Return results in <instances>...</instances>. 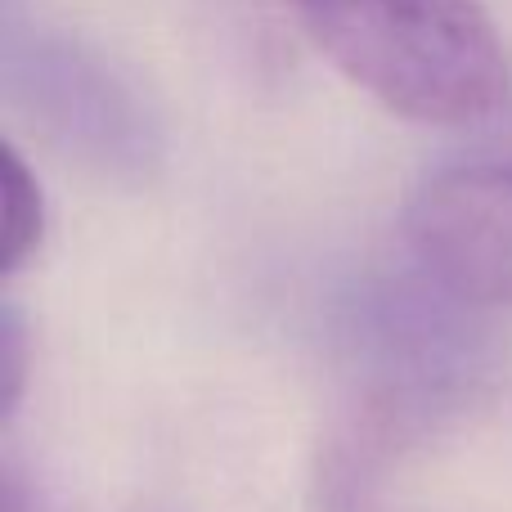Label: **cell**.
<instances>
[{"label": "cell", "instance_id": "1", "mask_svg": "<svg viewBox=\"0 0 512 512\" xmlns=\"http://www.w3.org/2000/svg\"><path fill=\"white\" fill-rule=\"evenodd\" d=\"M310 41L387 113L472 126L499 113L512 72L477 0H297Z\"/></svg>", "mask_w": 512, "mask_h": 512}, {"label": "cell", "instance_id": "2", "mask_svg": "<svg viewBox=\"0 0 512 512\" xmlns=\"http://www.w3.org/2000/svg\"><path fill=\"white\" fill-rule=\"evenodd\" d=\"M5 90L59 153L108 180H144L162 162V131L140 90L99 50L9 0L0 36Z\"/></svg>", "mask_w": 512, "mask_h": 512}, {"label": "cell", "instance_id": "3", "mask_svg": "<svg viewBox=\"0 0 512 512\" xmlns=\"http://www.w3.org/2000/svg\"><path fill=\"white\" fill-rule=\"evenodd\" d=\"M405 230L450 297L512 310V158L427 176L409 198Z\"/></svg>", "mask_w": 512, "mask_h": 512}, {"label": "cell", "instance_id": "4", "mask_svg": "<svg viewBox=\"0 0 512 512\" xmlns=\"http://www.w3.org/2000/svg\"><path fill=\"white\" fill-rule=\"evenodd\" d=\"M45 239V194L36 176L27 171L23 153L9 144L5 149V234H0V252H5V274H14L27 256H36Z\"/></svg>", "mask_w": 512, "mask_h": 512}, {"label": "cell", "instance_id": "5", "mask_svg": "<svg viewBox=\"0 0 512 512\" xmlns=\"http://www.w3.org/2000/svg\"><path fill=\"white\" fill-rule=\"evenodd\" d=\"M23 387H27V333L18 310L5 306V319H0V409H5V418L18 409Z\"/></svg>", "mask_w": 512, "mask_h": 512}, {"label": "cell", "instance_id": "6", "mask_svg": "<svg viewBox=\"0 0 512 512\" xmlns=\"http://www.w3.org/2000/svg\"><path fill=\"white\" fill-rule=\"evenodd\" d=\"M292 5H297V0H292Z\"/></svg>", "mask_w": 512, "mask_h": 512}]
</instances>
